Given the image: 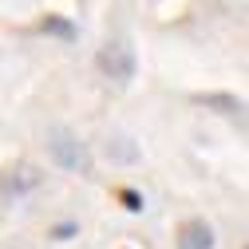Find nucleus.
<instances>
[{
    "mask_svg": "<svg viewBox=\"0 0 249 249\" xmlns=\"http://www.w3.org/2000/svg\"><path fill=\"white\" fill-rule=\"evenodd\" d=\"M213 245H217V233L206 222H186L178 233V249H213Z\"/></svg>",
    "mask_w": 249,
    "mask_h": 249,
    "instance_id": "4",
    "label": "nucleus"
},
{
    "mask_svg": "<svg viewBox=\"0 0 249 249\" xmlns=\"http://www.w3.org/2000/svg\"><path fill=\"white\" fill-rule=\"evenodd\" d=\"M99 68H103V75H111V79H131L135 55H131V48L123 44V40H111V44L99 52Z\"/></svg>",
    "mask_w": 249,
    "mask_h": 249,
    "instance_id": "1",
    "label": "nucleus"
},
{
    "mask_svg": "<svg viewBox=\"0 0 249 249\" xmlns=\"http://www.w3.org/2000/svg\"><path fill=\"white\" fill-rule=\"evenodd\" d=\"M40 182V174L32 170V166H24V162H16L12 170H4L0 174V190L4 194H12V198H24V194H32V186Z\"/></svg>",
    "mask_w": 249,
    "mask_h": 249,
    "instance_id": "3",
    "label": "nucleus"
},
{
    "mask_svg": "<svg viewBox=\"0 0 249 249\" xmlns=\"http://www.w3.org/2000/svg\"><path fill=\"white\" fill-rule=\"evenodd\" d=\"M48 150H52V159L59 166H68V170H79L83 166V142L71 135V131H55L48 139Z\"/></svg>",
    "mask_w": 249,
    "mask_h": 249,
    "instance_id": "2",
    "label": "nucleus"
}]
</instances>
